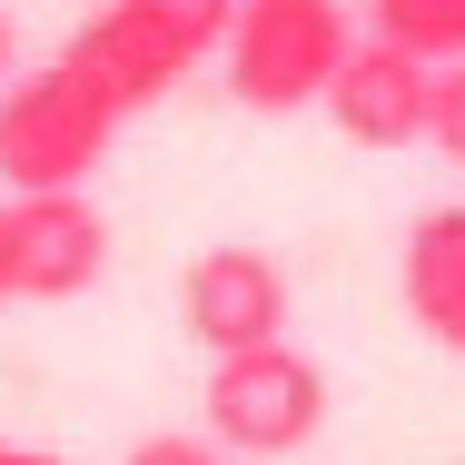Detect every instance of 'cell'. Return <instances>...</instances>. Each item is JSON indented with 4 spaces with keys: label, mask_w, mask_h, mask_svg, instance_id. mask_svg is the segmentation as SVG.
Segmentation results:
<instances>
[{
    "label": "cell",
    "mask_w": 465,
    "mask_h": 465,
    "mask_svg": "<svg viewBox=\"0 0 465 465\" xmlns=\"http://www.w3.org/2000/svg\"><path fill=\"white\" fill-rule=\"evenodd\" d=\"M0 218H10V278H20V297L60 307V297H90L109 278V218L80 188H30Z\"/></svg>",
    "instance_id": "8992f818"
},
{
    "label": "cell",
    "mask_w": 465,
    "mask_h": 465,
    "mask_svg": "<svg viewBox=\"0 0 465 465\" xmlns=\"http://www.w3.org/2000/svg\"><path fill=\"white\" fill-rule=\"evenodd\" d=\"M367 30L416 50L426 70L436 60H465V0H367Z\"/></svg>",
    "instance_id": "9c48e42d"
},
{
    "label": "cell",
    "mask_w": 465,
    "mask_h": 465,
    "mask_svg": "<svg viewBox=\"0 0 465 465\" xmlns=\"http://www.w3.org/2000/svg\"><path fill=\"white\" fill-rule=\"evenodd\" d=\"M327 426V367L307 347H238V357H208V436L228 456H297L307 436Z\"/></svg>",
    "instance_id": "277c9868"
},
{
    "label": "cell",
    "mask_w": 465,
    "mask_h": 465,
    "mask_svg": "<svg viewBox=\"0 0 465 465\" xmlns=\"http://www.w3.org/2000/svg\"><path fill=\"white\" fill-rule=\"evenodd\" d=\"M119 99L90 60H40V70H10L0 80V188L30 198V188H90V169L119 139Z\"/></svg>",
    "instance_id": "6da1fadb"
},
{
    "label": "cell",
    "mask_w": 465,
    "mask_h": 465,
    "mask_svg": "<svg viewBox=\"0 0 465 465\" xmlns=\"http://www.w3.org/2000/svg\"><path fill=\"white\" fill-rule=\"evenodd\" d=\"M119 465H228V446L218 436H139Z\"/></svg>",
    "instance_id": "8fae6325"
},
{
    "label": "cell",
    "mask_w": 465,
    "mask_h": 465,
    "mask_svg": "<svg viewBox=\"0 0 465 465\" xmlns=\"http://www.w3.org/2000/svg\"><path fill=\"white\" fill-rule=\"evenodd\" d=\"M357 50V20L347 0H238L228 10V40H218V70H228V99L238 109H307L327 99L337 60Z\"/></svg>",
    "instance_id": "7a4b0ae2"
},
{
    "label": "cell",
    "mask_w": 465,
    "mask_h": 465,
    "mask_svg": "<svg viewBox=\"0 0 465 465\" xmlns=\"http://www.w3.org/2000/svg\"><path fill=\"white\" fill-rule=\"evenodd\" d=\"M20 297V278H10V218H0V307Z\"/></svg>",
    "instance_id": "4fadbf2b"
},
{
    "label": "cell",
    "mask_w": 465,
    "mask_h": 465,
    "mask_svg": "<svg viewBox=\"0 0 465 465\" xmlns=\"http://www.w3.org/2000/svg\"><path fill=\"white\" fill-rule=\"evenodd\" d=\"M426 60L416 50H396V40H357L347 60H337V80H327V119H337V139H357V149H416L426 139Z\"/></svg>",
    "instance_id": "52a82bcc"
},
{
    "label": "cell",
    "mask_w": 465,
    "mask_h": 465,
    "mask_svg": "<svg viewBox=\"0 0 465 465\" xmlns=\"http://www.w3.org/2000/svg\"><path fill=\"white\" fill-rule=\"evenodd\" d=\"M0 465H50V456H30V446H10V436H0Z\"/></svg>",
    "instance_id": "5bb4252c"
},
{
    "label": "cell",
    "mask_w": 465,
    "mask_h": 465,
    "mask_svg": "<svg viewBox=\"0 0 465 465\" xmlns=\"http://www.w3.org/2000/svg\"><path fill=\"white\" fill-rule=\"evenodd\" d=\"M179 327L208 357H238V347L287 337V268L268 248H198L188 278H179Z\"/></svg>",
    "instance_id": "5b68a950"
},
{
    "label": "cell",
    "mask_w": 465,
    "mask_h": 465,
    "mask_svg": "<svg viewBox=\"0 0 465 465\" xmlns=\"http://www.w3.org/2000/svg\"><path fill=\"white\" fill-rule=\"evenodd\" d=\"M20 70V30H10V10H0V80Z\"/></svg>",
    "instance_id": "7c38bea8"
},
{
    "label": "cell",
    "mask_w": 465,
    "mask_h": 465,
    "mask_svg": "<svg viewBox=\"0 0 465 465\" xmlns=\"http://www.w3.org/2000/svg\"><path fill=\"white\" fill-rule=\"evenodd\" d=\"M426 149H446L465 169V60H436V80H426Z\"/></svg>",
    "instance_id": "30bf717a"
},
{
    "label": "cell",
    "mask_w": 465,
    "mask_h": 465,
    "mask_svg": "<svg viewBox=\"0 0 465 465\" xmlns=\"http://www.w3.org/2000/svg\"><path fill=\"white\" fill-rule=\"evenodd\" d=\"M228 10L238 0H99L70 40V60H90L119 109H149L179 90V70H198L228 40Z\"/></svg>",
    "instance_id": "3957f363"
},
{
    "label": "cell",
    "mask_w": 465,
    "mask_h": 465,
    "mask_svg": "<svg viewBox=\"0 0 465 465\" xmlns=\"http://www.w3.org/2000/svg\"><path fill=\"white\" fill-rule=\"evenodd\" d=\"M396 287H406V317L465 357V208H426L406 228V258H396Z\"/></svg>",
    "instance_id": "ba28073f"
}]
</instances>
